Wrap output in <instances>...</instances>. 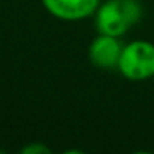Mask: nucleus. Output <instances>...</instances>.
Masks as SVG:
<instances>
[{
    "mask_svg": "<svg viewBox=\"0 0 154 154\" xmlns=\"http://www.w3.org/2000/svg\"><path fill=\"white\" fill-rule=\"evenodd\" d=\"M21 152L23 154H48L50 148L47 145H44L42 142H32V143L23 146Z\"/></svg>",
    "mask_w": 154,
    "mask_h": 154,
    "instance_id": "39448f33",
    "label": "nucleus"
},
{
    "mask_svg": "<svg viewBox=\"0 0 154 154\" xmlns=\"http://www.w3.org/2000/svg\"><path fill=\"white\" fill-rule=\"evenodd\" d=\"M119 38L98 33L89 44L88 56L94 66L100 69H113L118 66L119 56L122 51Z\"/></svg>",
    "mask_w": 154,
    "mask_h": 154,
    "instance_id": "20e7f679",
    "label": "nucleus"
},
{
    "mask_svg": "<svg viewBox=\"0 0 154 154\" xmlns=\"http://www.w3.org/2000/svg\"><path fill=\"white\" fill-rule=\"evenodd\" d=\"M143 15L139 0H103L94 14L98 33L121 38L134 27Z\"/></svg>",
    "mask_w": 154,
    "mask_h": 154,
    "instance_id": "f257e3e1",
    "label": "nucleus"
},
{
    "mask_svg": "<svg viewBox=\"0 0 154 154\" xmlns=\"http://www.w3.org/2000/svg\"><path fill=\"white\" fill-rule=\"evenodd\" d=\"M45 11L62 21H79L94 17L103 0H41Z\"/></svg>",
    "mask_w": 154,
    "mask_h": 154,
    "instance_id": "7ed1b4c3",
    "label": "nucleus"
},
{
    "mask_svg": "<svg viewBox=\"0 0 154 154\" xmlns=\"http://www.w3.org/2000/svg\"><path fill=\"white\" fill-rule=\"evenodd\" d=\"M116 69L131 82L154 77V44L146 39H133L122 45Z\"/></svg>",
    "mask_w": 154,
    "mask_h": 154,
    "instance_id": "f03ea898",
    "label": "nucleus"
}]
</instances>
